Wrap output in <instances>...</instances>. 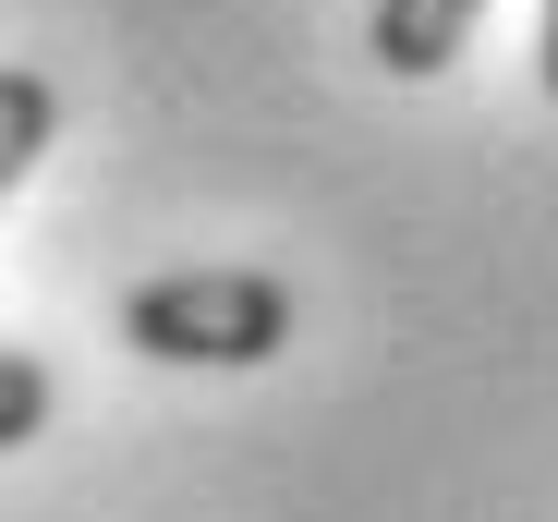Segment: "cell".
I'll return each instance as SVG.
<instances>
[{
  "instance_id": "obj_1",
  "label": "cell",
  "mask_w": 558,
  "mask_h": 522,
  "mask_svg": "<svg viewBox=\"0 0 558 522\" xmlns=\"http://www.w3.org/2000/svg\"><path fill=\"white\" fill-rule=\"evenodd\" d=\"M122 340L146 365H267L292 353V292L267 268H182V280L122 292Z\"/></svg>"
},
{
  "instance_id": "obj_2",
  "label": "cell",
  "mask_w": 558,
  "mask_h": 522,
  "mask_svg": "<svg viewBox=\"0 0 558 522\" xmlns=\"http://www.w3.org/2000/svg\"><path fill=\"white\" fill-rule=\"evenodd\" d=\"M474 25H486V0H377L364 13V49H377V73L425 85V73H449L474 49Z\"/></svg>"
},
{
  "instance_id": "obj_3",
  "label": "cell",
  "mask_w": 558,
  "mask_h": 522,
  "mask_svg": "<svg viewBox=\"0 0 558 522\" xmlns=\"http://www.w3.org/2000/svg\"><path fill=\"white\" fill-rule=\"evenodd\" d=\"M49 146H61V85L37 61H0V195H13Z\"/></svg>"
},
{
  "instance_id": "obj_4",
  "label": "cell",
  "mask_w": 558,
  "mask_h": 522,
  "mask_svg": "<svg viewBox=\"0 0 558 522\" xmlns=\"http://www.w3.org/2000/svg\"><path fill=\"white\" fill-rule=\"evenodd\" d=\"M49 365L37 353H13V340H0V450H25V438H49Z\"/></svg>"
},
{
  "instance_id": "obj_5",
  "label": "cell",
  "mask_w": 558,
  "mask_h": 522,
  "mask_svg": "<svg viewBox=\"0 0 558 522\" xmlns=\"http://www.w3.org/2000/svg\"><path fill=\"white\" fill-rule=\"evenodd\" d=\"M534 73H546V98H558V0H546V25H534Z\"/></svg>"
}]
</instances>
